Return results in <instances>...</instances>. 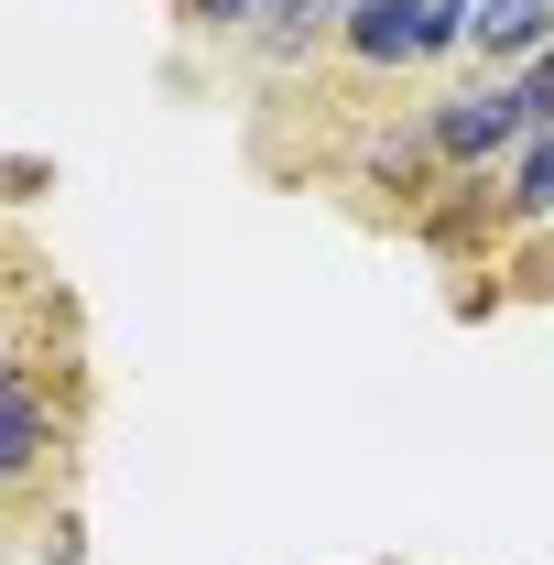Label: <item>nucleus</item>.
Segmentation results:
<instances>
[{"label":"nucleus","instance_id":"20e7f679","mask_svg":"<svg viewBox=\"0 0 554 565\" xmlns=\"http://www.w3.org/2000/svg\"><path fill=\"white\" fill-rule=\"evenodd\" d=\"M414 217H424L435 250H489V239H511V228H500V174H446Z\"/></svg>","mask_w":554,"mask_h":565},{"label":"nucleus","instance_id":"1a4fd4ad","mask_svg":"<svg viewBox=\"0 0 554 565\" xmlns=\"http://www.w3.org/2000/svg\"><path fill=\"white\" fill-rule=\"evenodd\" d=\"M262 11H273V0H174V22H185V33H239V44L262 33Z\"/></svg>","mask_w":554,"mask_h":565},{"label":"nucleus","instance_id":"0eeeda50","mask_svg":"<svg viewBox=\"0 0 554 565\" xmlns=\"http://www.w3.org/2000/svg\"><path fill=\"white\" fill-rule=\"evenodd\" d=\"M500 228H554V131H533L511 163H500Z\"/></svg>","mask_w":554,"mask_h":565},{"label":"nucleus","instance_id":"39448f33","mask_svg":"<svg viewBox=\"0 0 554 565\" xmlns=\"http://www.w3.org/2000/svg\"><path fill=\"white\" fill-rule=\"evenodd\" d=\"M338 22H348V0H273L262 33H251V55L273 76H294V66H316V55H338Z\"/></svg>","mask_w":554,"mask_h":565},{"label":"nucleus","instance_id":"7ed1b4c3","mask_svg":"<svg viewBox=\"0 0 554 565\" xmlns=\"http://www.w3.org/2000/svg\"><path fill=\"white\" fill-rule=\"evenodd\" d=\"M338 66L348 76H403V66H424V0H348Z\"/></svg>","mask_w":554,"mask_h":565},{"label":"nucleus","instance_id":"9d476101","mask_svg":"<svg viewBox=\"0 0 554 565\" xmlns=\"http://www.w3.org/2000/svg\"><path fill=\"white\" fill-rule=\"evenodd\" d=\"M511 87H522V109H533V131H554V44L533 55V66H511Z\"/></svg>","mask_w":554,"mask_h":565},{"label":"nucleus","instance_id":"f257e3e1","mask_svg":"<svg viewBox=\"0 0 554 565\" xmlns=\"http://www.w3.org/2000/svg\"><path fill=\"white\" fill-rule=\"evenodd\" d=\"M66 435H76V392L66 370H44L33 338L0 349V500L11 490H44L66 468Z\"/></svg>","mask_w":554,"mask_h":565},{"label":"nucleus","instance_id":"6e6552de","mask_svg":"<svg viewBox=\"0 0 554 565\" xmlns=\"http://www.w3.org/2000/svg\"><path fill=\"white\" fill-rule=\"evenodd\" d=\"M468 33H479V0H424V66L468 55Z\"/></svg>","mask_w":554,"mask_h":565},{"label":"nucleus","instance_id":"f03ea898","mask_svg":"<svg viewBox=\"0 0 554 565\" xmlns=\"http://www.w3.org/2000/svg\"><path fill=\"white\" fill-rule=\"evenodd\" d=\"M414 120H424V141H435V163H446V174H500V163L533 141L522 87H511V76H489V66H479V76H457L446 98H424Z\"/></svg>","mask_w":554,"mask_h":565},{"label":"nucleus","instance_id":"423d86ee","mask_svg":"<svg viewBox=\"0 0 554 565\" xmlns=\"http://www.w3.org/2000/svg\"><path fill=\"white\" fill-rule=\"evenodd\" d=\"M544 44H554V0H479V33H468V55H479L489 76L533 66Z\"/></svg>","mask_w":554,"mask_h":565},{"label":"nucleus","instance_id":"9b49d317","mask_svg":"<svg viewBox=\"0 0 554 565\" xmlns=\"http://www.w3.org/2000/svg\"><path fill=\"white\" fill-rule=\"evenodd\" d=\"M0 349H11V316H0Z\"/></svg>","mask_w":554,"mask_h":565}]
</instances>
